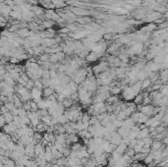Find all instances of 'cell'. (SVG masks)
<instances>
[{"label":"cell","instance_id":"cell-12","mask_svg":"<svg viewBox=\"0 0 168 167\" xmlns=\"http://www.w3.org/2000/svg\"><path fill=\"white\" fill-rule=\"evenodd\" d=\"M5 123H7V122H6L5 118H4V116H3L2 114H1V116H0V126H1V127L3 128V127H4L5 125H6Z\"/></svg>","mask_w":168,"mask_h":167},{"label":"cell","instance_id":"cell-6","mask_svg":"<svg viewBox=\"0 0 168 167\" xmlns=\"http://www.w3.org/2000/svg\"><path fill=\"white\" fill-rule=\"evenodd\" d=\"M82 148H83V145L80 144L79 142H75V143H73V146H71V149L74 150V151H79Z\"/></svg>","mask_w":168,"mask_h":167},{"label":"cell","instance_id":"cell-11","mask_svg":"<svg viewBox=\"0 0 168 167\" xmlns=\"http://www.w3.org/2000/svg\"><path fill=\"white\" fill-rule=\"evenodd\" d=\"M111 92L113 95H116V94H119L121 92V88L120 87H112L111 88Z\"/></svg>","mask_w":168,"mask_h":167},{"label":"cell","instance_id":"cell-16","mask_svg":"<svg viewBox=\"0 0 168 167\" xmlns=\"http://www.w3.org/2000/svg\"><path fill=\"white\" fill-rule=\"evenodd\" d=\"M147 84H148V82H145L144 84H143V86H146V85H147Z\"/></svg>","mask_w":168,"mask_h":167},{"label":"cell","instance_id":"cell-3","mask_svg":"<svg viewBox=\"0 0 168 167\" xmlns=\"http://www.w3.org/2000/svg\"><path fill=\"white\" fill-rule=\"evenodd\" d=\"M42 93H43V96L44 97H49L50 95H52L54 92H53V88L52 87H50V86H47V87H43V91H42Z\"/></svg>","mask_w":168,"mask_h":167},{"label":"cell","instance_id":"cell-7","mask_svg":"<svg viewBox=\"0 0 168 167\" xmlns=\"http://www.w3.org/2000/svg\"><path fill=\"white\" fill-rule=\"evenodd\" d=\"M90 118H91V116L86 112V113H84L83 114V117H82V122L83 123H89V121H90Z\"/></svg>","mask_w":168,"mask_h":167},{"label":"cell","instance_id":"cell-2","mask_svg":"<svg viewBox=\"0 0 168 167\" xmlns=\"http://www.w3.org/2000/svg\"><path fill=\"white\" fill-rule=\"evenodd\" d=\"M117 132H118L123 138H125V137H128V136L130 135L131 129L128 128V127H126V126H122V127H120V128H118Z\"/></svg>","mask_w":168,"mask_h":167},{"label":"cell","instance_id":"cell-8","mask_svg":"<svg viewBox=\"0 0 168 167\" xmlns=\"http://www.w3.org/2000/svg\"><path fill=\"white\" fill-rule=\"evenodd\" d=\"M141 112L145 113L146 115H149V114L152 113V107H150V106H145V107L141 108Z\"/></svg>","mask_w":168,"mask_h":167},{"label":"cell","instance_id":"cell-14","mask_svg":"<svg viewBox=\"0 0 168 167\" xmlns=\"http://www.w3.org/2000/svg\"><path fill=\"white\" fill-rule=\"evenodd\" d=\"M6 112H8V109L6 108L5 105H2V106H1V114H4V113H6Z\"/></svg>","mask_w":168,"mask_h":167},{"label":"cell","instance_id":"cell-17","mask_svg":"<svg viewBox=\"0 0 168 167\" xmlns=\"http://www.w3.org/2000/svg\"><path fill=\"white\" fill-rule=\"evenodd\" d=\"M95 167H104V166H103V165H99V164H97Z\"/></svg>","mask_w":168,"mask_h":167},{"label":"cell","instance_id":"cell-15","mask_svg":"<svg viewBox=\"0 0 168 167\" xmlns=\"http://www.w3.org/2000/svg\"><path fill=\"white\" fill-rule=\"evenodd\" d=\"M164 143L168 144V138H165V139H164Z\"/></svg>","mask_w":168,"mask_h":167},{"label":"cell","instance_id":"cell-13","mask_svg":"<svg viewBox=\"0 0 168 167\" xmlns=\"http://www.w3.org/2000/svg\"><path fill=\"white\" fill-rule=\"evenodd\" d=\"M159 146H161V143H160V142H154V143H153V149H158Z\"/></svg>","mask_w":168,"mask_h":167},{"label":"cell","instance_id":"cell-5","mask_svg":"<svg viewBox=\"0 0 168 167\" xmlns=\"http://www.w3.org/2000/svg\"><path fill=\"white\" fill-rule=\"evenodd\" d=\"M147 134H148L147 129H142V130H140V132H139V134H138V136H137V139H144V138L147 136Z\"/></svg>","mask_w":168,"mask_h":167},{"label":"cell","instance_id":"cell-9","mask_svg":"<svg viewBox=\"0 0 168 167\" xmlns=\"http://www.w3.org/2000/svg\"><path fill=\"white\" fill-rule=\"evenodd\" d=\"M147 121V117L143 114L140 113V116H139V119H138V123H143V122H146Z\"/></svg>","mask_w":168,"mask_h":167},{"label":"cell","instance_id":"cell-4","mask_svg":"<svg viewBox=\"0 0 168 167\" xmlns=\"http://www.w3.org/2000/svg\"><path fill=\"white\" fill-rule=\"evenodd\" d=\"M2 115L4 116V118H5L7 123H11V122L14 121V115L12 114V112L8 111L6 112V113H4V114H2Z\"/></svg>","mask_w":168,"mask_h":167},{"label":"cell","instance_id":"cell-10","mask_svg":"<svg viewBox=\"0 0 168 167\" xmlns=\"http://www.w3.org/2000/svg\"><path fill=\"white\" fill-rule=\"evenodd\" d=\"M34 87H35V88H38V89H41V88L43 87V84H42V82L39 81V80L34 81Z\"/></svg>","mask_w":168,"mask_h":167},{"label":"cell","instance_id":"cell-1","mask_svg":"<svg viewBox=\"0 0 168 167\" xmlns=\"http://www.w3.org/2000/svg\"><path fill=\"white\" fill-rule=\"evenodd\" d=\"M31 95H32V100H34L35 102H39L41 100V95H43L41 89H38V88H35L33 87L31 89Z\"/></svg>","mask_w":168,"mask_h":167}]
</instances>
